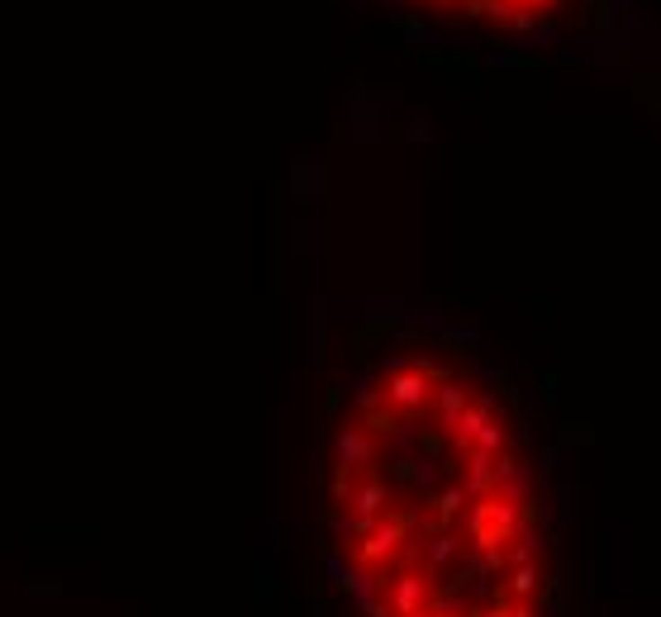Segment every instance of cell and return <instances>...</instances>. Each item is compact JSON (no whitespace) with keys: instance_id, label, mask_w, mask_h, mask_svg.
<instances>
[{"instance_id":"obj_2","label":"cell","mask_w":661,"mask_h":617,"mask_svg":"<svg viewBox=\"0 0 661 617\" xmlns=\"http://www.w3.org/2000/svg\"><path fill=\"white\" fill-rule=\"evenodd\" d=\"M395 5L438 14L452 24L490 29V33H542L561 24L581 0H395Z\"/></svg>"},{"instance_id":"obj_1","label":"cell","mask_w":661,"mask_h":617,"mask_svg":"<svg viewBox=\"0 0 661 617\" xmlns=\"http://www.w3.org/2000/svg\"><path fill=\"white\" fill-rule=\"evenodd\" d=\"M319 537L353 617H548L538 461L500 385L433 338H395L348 375Z\"/></svg>"}]
</instances>
